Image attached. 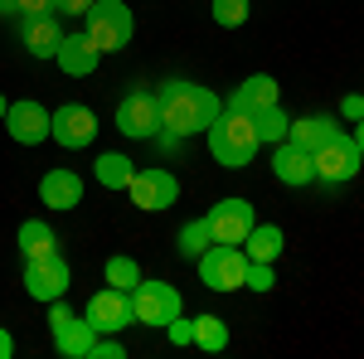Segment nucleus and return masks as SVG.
Wrapping results in <instances>:
<instances>
[{
  "label": "nucleus",
  "mask_w": 364,
  "mask_h": 359,
  "mask_svg": "<svg viewBox=\"0 0 364 359\" xmlns=\"http://www.w3.org/2000/svg\"><path fill=\"white\" fill-rule=\"evenodd\" d=\"M156 107H161V132H166L170 141H185V136H195V132H209L214 117L224 112V102H219L209 87L170 78V83H161V92H156Z\"/></svg>",
  "instance_id": "1"
},
{
  "label": "nucleus",
  "mask_w": 364,
  "mask_h": 359,
  "mask_svg": "<svg viewBox=\"0 0 364 359\" xmlns=\"http://www.w3.org/2000/svg\"><path fill=\"white\" fill-rule=\"evenodd\" d=\"M209 136V156L219 161L224 170H243L257 156V117L243 107H233V102H224V112L214 117V127L204 132Z\"/></svg>",
  "instance_id": "2"
},
{
  "label": "nucleus",
  "mask_w": 364,
  "mask_h": 359,
  "mask_svg": "<svg viewBox=\"0 0 364 359\" xmlns=\"http://www.w3.org/2000/svg\"><path fill=\"white\" fill-rule=\"evenodd\" d=\"M83 34L102 49V54H117V49L132 44L136 20H132V10H127L122 0H92V10L83 15Z\"/></svg>",
  "instance_id": "3"
},
{
  "label": "nucleus",
  "mask_w": 364,
  "mask_h": 359,
  "mask_svg": "<svg viewBox=\"0 0 364 359\" xmlns=\"http://www.w3.org/2000/svg\"><path fill=\"white\" fill-rule=\"evenodd\" d=\"M364 166L360 146L350 132H336L331 141H321L316 151H311V170H316V180H326V185H345V180H355Z\"/></svg>",
  "instance_id": "4"
},
{
  "label": "nucleus",
  "mask_w": 364,
  "mask_h": 359,
  "mask_svg": "<svg viewBox=\"0 0 364 359\" xmlns=\"http://www.w3.org/2000/svg\"><path fill=\"white\" fill-rule=\"evenodd\" d=\"M199 282L209 291H238L248 282V252L228 248V243H214V248L199 252Z\"/></svg>",
  "instance_id": "5"
},
{
  "label": "nucleus",
  "mask_w": 364,
  "mask_h": 359,
  "mask_svg": "<svg viewBox=\"0 0 364 359\" xmlns=\"http://www.w3.org/2000/svg\"><path fill=\"white\" fill-rule=\"evenodd\" d=\"M180 291L170 286V282H146L141 277L136 286H132V321L136 326H170L175 316H180Z\"/></svg>",
  "instance_id": "6"
},
{
  "label": "nucleus",
  "mask_w": 364,
  "mask_h": 359,
  "mask_svg": "<svg viewBox=\"0 0 364 359\" xmlns=\"http://www.w3.org/2000/svg\"><path fill=\"white\" fill-rule=\"evenodd\" d=\"M204 223H209V238L214 243H228V248H243V238L252 233V223H257V214H252L248 199H219L209 214H204Z\"/></svg>",
  "instance_id": "7"
},
{
  "label": "nucleus",
  "mask_w": 364,
  "mask_h": 359,
  "mask_svg": "<svg viewBox=\"0 0 364 359\" xmlns=\"http://www.w3.org/2000/svg\"><path fill=\"white\" fill-rule=\"evenodd\" d=\"M49 141H58L63 151H83L97 141V117L92 107H78V102H68V107H58L49 117Z\"/></svg>",
  "instance_id": "8"
},
{
  "label": "nucleus",
  "mask_w": 364,
  "mask_h": 359,
  "mask_svg": "<svg viewBox=\"0 0 364 359\" xmlns=\"http://www.w3.org/2000/svg\"><path fill=\"white\" fill-rule=\"evenodd\" d=\"M68 282H73V272H68V262H63L58 252L29 257L25 262V291L34 296V301H58V296L68 291Z\"/></svg>",
  "instance_id": "9"
},
{
  "label": "nucleus",
  "mask_w": 364,
  "mask_h": 359,
  "mask_svg": "<svg viewBox=\"0 0 364 359\" xmlns=\"http://www.w3.org/2000/svg\"><path fill=\"white\" fill-rule=\"evenodd\" d=\"M127 194H132V204H136V209L161 214V209H170V204L180 199V180H175L170 170H136V175H132V185H127Z\"/></svg>",
  "instance_id": "10"
},
{
  "label": "nucleus",
  "mask_w": 364,
  "mask_h": 359,
  "mask_svg": "<svg viewBox=\"0 0 364 359\" xmlns=\"http://www.w3.org/2000/svg\"><path fill=\"white\" fill-rule=\"evenodd\" d=\"M117 132L132 141H146L161 132V107H156V92H127L117 102Z\"/></svg>",
  "instance_id": "11"
},
{
  "label": "nucleus",
  "mask_w": 364,
  "mask_h": 359,
  "mask_svg": "<svg viewBox=\"0 0 364 359\" xmlns=\"http://www.w3.org/2000/svg\"><path fill=\"white\" fill-rule=\"evenodd\" d=\"M83 321H87L97 335H117L122 326H132V291H117V286L97 291V296L87 301Z\"/></svg>",
  "instance_id": "12"
},
{
  "label": "nucleus",
  "mask_w": 364,
  "mask_h": 359,
  "mask_svg": "<svg viewBox=\"0 0 364 359\" xmlns=\"http://www.w3.org/2000/svg\"><path fill=\"white\" fill-rule=\"evenodd\" d=\"M49 117H54V112H44L34 97L10 102V107H5V132L20 141V146H39V141H49Z\"/></svg>",
  "instance_id": "13"
},
{
  "label": "nucleus",
  "mask_w": 364,
  "mask_h": 359,
  "mask_svg": "<svg viewBox=\"0 0 364 359\" xmlns=\"http://www.w3.org/2000/svg\"><path fill=\"white\" fill-rule=\"evenodd\" d=\"M54 63L68 73V78H87V73H97V63H102V49L87 39L83 29L78 34H63V44H58Z\"/></svg>",
  "instance_id": "14"
},
{
  "label": "nucleus",
  "mask_w": 364,
  "mask_h": 359,
  "mask_svg": "<svg viewBox=\"0 0 364 359\" xmlns=\"http://www.w3.org/2000/svg\"><path fill=\"white\" fill-rule=\"evenodd\" d=\"M20 44H25L34 58H54L58 44H63L58 15H25V20H20Z\"/></svg>",
  "instance_id": "15"
},
{
  "label": "nucleus",
  "mask_w": 364,
  "mask_h": 359,
  "mask_svg": "<svg viewBox=\"0 0 364 359\" xmlns=\"http://www.w3.org/2000/svg\"><path fill=\"white\" fill-rule=\"evenodd\" d=\"M39 199H44V209H78V204H83V180H78V170H44Z\"/></svg>",
  "instance_id": "16"
},
{
  "label": "nucleus",
  "mask_w": 364,
  "mask_h": 359,
  "mask_svg": "<svg viewBox=\"0 0 364 359\" xmlns=\"http://www.w3.org/2000/svg\"><path fill=\"white\" fill-rule=\"evenodd\" d=\"M272 175H277L282 185H311V180H316L311 151L291 146V141H277V146H272Z\"/></svg>",
  "instance_id": "17"
},
{
  "label": "nucleus",
  "mask_w": 364,
  "mask_h": 359,
  "mask_svg": "<svg viewBox=\"0 0 364 359\" xmlns=\"http://www.w3.org/2000/svg\"><path fill=\"white\" fill-rule=\"evenodd\" d=\"M277 97H282V87H277V78H272V73H252V78H243V83H238V92H233L228 102L257 117V112L277 107Z\"/></svg>",
  "instance_id": "18"
},
{
  "label": "nucleus",
  "mask_w": 364,
  "mask_h": 359,
  "mask_svg": "<svg viewBox=\"0 0 364 359\" xmlns=\"http://www.w3.org/2000/svg\"><path fill=\"white\" fill-rule=\"evenodd\" d=\"M340 127H336V117H301V122H291L287 127V141L291 146H301V151H316L321 141H331Z\"/></svg>",
  "instance_id": "19"
},
{
  "label": "nucleus",
  "mask_w": 364,
  "mask_h": 359,
  "mask_svg": "<svg viewBox=\"0 0 364 359\" xmlns=\"http://www.w3.org/2000/svg\"><path fill=\"white\" fill-rule=\"evenodd\" d=\"M243 252L252 262H277L282 257V228L277 223H252V233L243 238Z\"/></svg>",
  "instance_id": "20"
},
{
  "label": "nucleus",
  "mask_w": 364,
  "mask_h": 359,
  "mask_svg": "<svg viewBox=\"0 0 364 359\" xmlns=\"http://www.w3.org/2000/svg\"><path fill=\"white\" fill-rule=\"evenodd\" d=\"M92 340H97V331H92L87 321H68V326L54 335V345H58L63 359H87L92 355Z\"/></svg>",
  "instance_id": "21"
},
{
  "label": "nucleus",
  "mask_w": 364,
  "mask_h": 359,
  "mask_svg": "<svg viewBox=\"0 0 364 359\" xmlns=\"http://www.w3.org/2000/svg\"><path fill=\"white\" fill-rule=\"evenodd\" d=\"M20 252H25V262L29 257H49V252H58V233L39 219H25L20 223Z\"/></svg>",
  "instance_id": "22"
},
{
  "label": "nucleus",
  "mask_w": 364,
  "mask_h": 359,
  "mask_svg": "<svg viewBox=\"0 0 364 359\" xmlns=\"http://www.w3.org/2000/svg\"><path fill=\"white\" fill-rule=\"evenodd\" d=\"M132 175H136V166H132L127 156H117V151L97 156V185H107V190H127Z\"/></svg>",
  "instance_id": "23"
},
{
  "label": "nucleus",
  "mask_w": 364,
  "mask_h": 359,
  "mask_svg": "<svg viewBox=\"0 0 364 359\" xmlns=\"http://www.w3.org/2000/svg\"><path fill=\"white\" fill-rule=\"evenodd\" d=\"M195 345L199 350H209V355H219L228 345V326L219 316H195Z\"/></svg>",
  "instance_id": "24"
},
{
  "label": "nucleus",
  "mask_w": 364,
  "mask_h": 359,
  "mask_svg": "<svg viewBox=\"0 0 364 359\" xmlns=\"http://www.w3.org/2000/svg\"><path fill=\"white\" fill-rule=\"evenodd\" d=\"M287 127H291V117L277 107H267V112H257V141L262 146H277V141H287Z\"/></svg>",
  "instance_id": "25"
},
{
  "label": "nucleus",
  "mask_w": 364,
  "mask_h": 359,
  "mask_svg": "<svg viewBox=\"0 0 364 359\" xmlns=\"http://www.w3.org/2000/svg\"><path fill=\"white\" fill-rule=\"evenodd\" d=\"M102 277H107V286H117V291H132V286L141 282V267L132 262V257H107Z\"/></svg>",
  "instance_id": "26"
},
{
  "label": "nucleus",
  "mask_w": 364,
  "mask_h": 359,
  "mask_svg": "<svg viewBox=\"0 0 364 359\" xmlns=\"http://www.w3.org/2000/svg\"><path fill=\"white\" fill-rule=\"evenodd\" d=\"M204 248H214V238H209V223H204V219L185 223V228H180V252H185V257L195 262V257H199Z\"/></svg>",
  "instance_id": "27"
},
{
  "label": "nucleus",
  "mask_w": 364,
  "mask_h": 359,
  "mask_svg": "<svg viewBox=\"0 0 364 359\" xmlns=\"http://www.w3.org/2000/svg\"><path fill=\"white\" fill-rule=\"evenodd\" d=\"M214 20H219L224 29L248 25V0H214Z\"/></svg>",
  "instance_id": "28"
},
{
  "label": "nucleus",
  "mask_w": 364,
  "mask_h": 359,
  "mask_svg": "<svg viewBox=\"0 0 364 359\" xmlns=\"http://www.w3.org/2000/svg\"><path fill=\"white\" fill-rule=\"evenodd\" d=\"M0 15H54V0H0Z\"/></svg>",
  "instance_id": "29"
},
{
  "label": "nucleus",
  "mask_w": 364,
  "mask_h": 359,
  "mask_svg": "<svg viewBox=\"0 0 364 359\" xmlns=\"http://www.w3.org/2000/svg\"><path fill=\"white\" fill-rule=\"evenodd\" d=\"M248 291H272L277 286V272H272V262H252L248 257V282H243Z\"/></svg>",
  "instance_id": "30"
},
{
  "label": "nucleus",
  "mask_w": 364,
  "mask_h": 359,
  "mask_svg": "<svg viewBox=\"0 0 364 359\" xmlns=\"http://www.w3.org/2000/svg\"><path fill=\"white\" fill-rule=\"evenodd\" d=\"M166 331H170V345H195V321H185V316H175Z\"/></svg>",
  "instance_id": "31"
},
{
  "label": "nucleus",
  "mask_w": 364,
  "mask_h": 359,
  "mask_svg": "<svg viewBox=\"0 0 364 359\" xmlns=\"http://www.w3.org/2000/svg\"><path fill=\"white\" fill-rule=\"evenodd\" d=\"M68 321H78V316H73V311H68V306H63V296H58V301H49V331H63V326H68Z\"/></svg>",
  "instance_id": "32"
},
{
  "label": "nucleus",
  "mask_w": 364,
  "mask_h": 359,
  "mask_svg": "<svg viewBox=\"0 0 364 359\" xmlns=\"http://www.w3.org/2000/svg\"><path fill=\"white\" fill-rule=\"evenodd\" d=\"M92 0H54V15H87Z\"/></svg>",
  "instance_id": "33"
},
{
  "label": "nucleus",
  "mask_w": 364,
  "mask_h": 359,
  "mask_svg": "<svg viewBox=\"0 0 364 359\" xmlns=\"http://www.w3.org/2000/svg\"><path fill=\"white\" fill-rule=\"evenodd\" d=\"M92 355L97 359H122V340H92Z\"/></svg>",
  "instance_id": "34"
},
{
  "label": "nucleus",
  "mask_w": 364,
  "mask_h": 359,
  "mask_svg": "<svg viewBox=\"0 0 364 359\" xmlns=\"http://www.w3.org/2000/svg\"><path fill=\"white\" fill-rule=\"evenodd\" d=\"M340 112H345L350 122H360V117H364V92H355V97H345V102H340Z\"/></svg>",
  "instance_id": "35"
},
{
  "label": "nucleus",
  "mask_w": 364,
  "mask_h": 359,
  "mask_svg": "<svg viewBox=\"0 0 364 359\" xmlns=\"http://www.w3.org/2000/svg\"><path fill=\"white\" fill-rule=\"evenodd\" d=\"M15 355V340H10V331H0V359Z\"/></svg>",
  "instance_id": "36"
},
{
  "label": "nucleus",
  "mask_w": 364,
  "mask_h": 359,
  "mask_svg": "<svg viewBox=\"0 0 364 359\" xmlns=\"http://www.w3.org/2000/svg\"><path fill=\"white\" fill-rule=\"evenodd\" d=\"M350 136H355V146H360V156H364V117L355 122V132H350Z\"/></svg>",
  "instance_id": "37"
},
{
  "label": "nucleus",
  "mask_w": 364,
  "mask_h": 359,
  "mask_svg": "<svg viewBox=\"0 0 364 359\" xmlns=\"http://www.w3.org/2000/svg\"><path fill=\"white\" fill-rule=\"evenodd\" d=\"M5 107H10V102H5V92H0V122H5Z\"/></svg>",
  "instance_id": "38"
}]
</instances>
